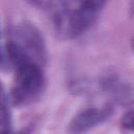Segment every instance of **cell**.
<instances>
[{"label":"cell","mask_w":134,"mask_h":134,"mask_svg":"<svg viewBox=\"0 0 134 134\" xmlns=\"http://www.w3.org/2000/svg\"><path fill=\"white\" fill-rule=\"evenodd\" d=\"M103 5L104 2L86 1L82 2L76 9L61 10L54 18L58 35L64 39H70L83 34L93 24Z\"/></svg>","instance_id":"1"},{"label":"cell","mask_w":134,"mask_h":134,"mask_svg":"<svg viewBox=\"0 0 134 134\" xmlns=\"http://www.w3.org/2000/svg\"><path fill=\"white\" fill-rule=\"evenodd\" d=\"M17 83L12 95L15 103H25L35 97L43 85L42 71L37 62L30 61L16 69Z\"/></svg>","instance_id":"2"},{"label":"cell","mask_w":134,"mask_h":134,"mask_svg":"<svg viewBox=\"0 0 134 134\" xmlns=\"http://www.w3.org/2000/svg\"><path fill=\"white\" fill-rule=\"evenodd\" d=\"M16 38L19 45H21L26 52L35 60L44 59V45L40 32L31 25L23 24L16 28Z\"/></svg>","instance_id":"3"},{"label":"cell","mask_w":134,"mask_h":134,"mask_svg":"<svg viewBox=\"0 0 134 134\" xmlns=\"http://www.w3.org/2000/svg\"><path fill=\"white\" fill-rule=\"evenodd\" d=\"M108 115L106 109L90 108L76 114L69 125V131L72 134H79L85 132L97 124L102 122Z\"/></svg>","instance_id":"4"},{"label":"cell","mask_w":134,"mask_h":134,"mask_svg":"<svg viewBox=\"0 0 134 134\" xmlns=\"http://www.w3.org/2000/svg\"><path fill=\"white\" fill-rule=\"evenodd\" d=\"M121 125L126 129L130 131H134V110L129 111L126 114H124L121 118Z\"/></svg>","instance_id":"5"},{"label":"cell","mask_w":134,"mask_h":134,"mask_svg":"<svg viewBox=\"0 0 134 134\" xmlns=\"http://www.w3.org/2000/svg\"><path fill=\"white\" fill-rule=\"evenodd\" d=\"M133 47H134V40H133Z\"/></svg>","instance_id":"6"}]
</instances>
